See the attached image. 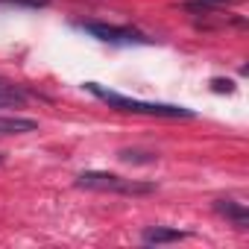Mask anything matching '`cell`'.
<instances>
[{
    "label": "cell",
    "instance_id": "cell-1",
    "mask_svg": "<svg viewBox=\"0 0 249 249\" xmlns=\"http://www.w3.org/2000/svg\"><path fill=\"white\" fill-rule=\"evenodd\" d=\"M85 88H88L97 100H103V103L114 106L117 111L150 114V117H194V111H191V108H185V106H167V103H144V100H132V97H123V94H117V91L103 88L100 82H85Z\"/></svg>",
    "mask_w": 249,
    "mask_h": 249
},
{
    "label": "cell",
    "instance_id": "cell-2",
    "mask_svg": "<svg viewBox=\"0 0 249 249\" xmlns=\"http://www.w3.org/2000/svg\"><path fill=\"white\" fill-rule=\"evenodd\" d=\"M76 188H88V191H103V194H123V196H147L156 191V185L150 182H138V179H123L117 173H100V170H85L76 176Z\"/></svg>",
    "mask_w": 249,
    "mask_h": 249
},
{
    "label": "cell",
    "instance_id": "cell-3",
    "mask_svg": "<svg viewBox=\"0 0 249 249\" xmlns=\"http://www.w3.org/2000/svg\"><path fill=\"white\" fill-rule=\"evenodd\" d=\"M76 30H82V33L100 38V41H108V44H150V38L141 36L132 27H114V24H100V21H79Z\"/></svg>",
    "mask_w": 249,
    "mask_h": 249
},
{
    "label": "cell",
    "instance_id": "cell-4",
    "mask_svg": "<svg viewBox=\"0 0 249 249\" xmlns=\"http://www.w3.org/2000/svg\"><path fill=\"white\" fill-rule=\"evenodd\" d=\"M214 211L223 214L226 220H231L237 229H249V211L243 202H234V199H214Z\"/></svg>",
    "mask_w": 249,
    "mask_h": 249
},
{
    "label": "cell",
    "instance_id": "cell-5",
    "mask_svg": "<svg viewBox=\"0 0 249 249\" xmlns=\"http://www.w3.org/2000/svg\"><path fill=\"white\" fill-rule=\"evenodd\" d=\"M185 237H188V231H182V229H167V226H153V229H147V231L141 234V240H144L147 246L173 243V240H185Z\"/></svg>",
    "mask_w": 249,
    "mask_h": 249
},
{
    "label": "cell",
    "instance_id": "cell-6",
    "mask_svg": "<svg viewBox=\"0 0 249 249\" xmlns=\"http://www.w3.org/2000/svg\"><path fill=\"white\" fill-rule=\"evenodd\" d=\"M38 129V120L33 117H0V138L6 135H27Z\"/></svg>",
    "mask_w": 249,
    "mask_h": 249
},
{
    "label": "cell",
    "instance_id": "cell-7",
    "mask_svg": "<svg viewBox=\"0 0 249 249\" xmlns=\"http://www.w3.org/2000/svg\"><path fill=\"white\" fill-rule=\"evenodd\" d=\"M24 100H27V94H24L18 85L0 82V103H3V106H15V103H24Z\"/></svg>",
    "mask_w": 249,
    "mask_h": 249
},
{
    "label": "cell",
    "instance_id": "cell-8",
    "mask_svg": "<svg viewBox=\"0 0 249 249\" xmlns=\"http://www.w3.org/2000/svg\"><path fill=\"white\" fill-rule=\"evenodd\" d=\"M226 3H237V0H185V9H191V12H214V9H223Z\"/></svg>",
    "mask_w": 249,
    "mask_h": 249
},
{
    "label": "cell",
    "instance_id": "cell-9",
    "mask_svg": "<svg viewBox=\"0 0 249 249\" xmlns=\"http://www.w3.org/2000/svg\"><path fill=\"white\" fill-rule=\"evenodd\" d=\"M0 3H9V6H30V9H41V6H50V0H0Z\"/></svg>",
    "mask_w": 249,
    "mask_h": 249
},
{
    "label": "cell",
    "instance_id": "cell-10",
    "mask_svg": "<svg viewBox=\"0 0 249 249\" xmlns=\"http://www.w3.org/2000/svg\"><path fill=\"white\" fill-rule=\"evenodd\" d=\"M211 88H214V91H226V94H231V91H234L231 79H214V82H211Z\"/></svg>",
    "mask_w": 249,
    "mask_h": 249
},
{
    "label": "cell",
    "instance_id": "cell-11",
    "mask_svg": "<svg viewBox=\"0 0 249 249\" xmlns=\"http://www.w3.org/2000/svg\"><path fill=\"white\" fill-rule=\"evenodd\" d=\"M0 161H3V156H0Z\"/></svg>",
    "mask_w": 249,
    "mask_h": 249
}]
</instances>
